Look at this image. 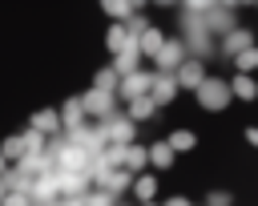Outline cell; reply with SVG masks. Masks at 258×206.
Listing matches in <instances>:
<instances>
[{"mask_svg": "<svg viewBox=\"0 0 258 206\" xmlns=\"http://www.w3.org/2000/svg\"><path fill=\"white\" fill-rule=\"evenodd\" d=\"M194 93H198V105H202V109H226V101H230V89H226V81H218V77H206Z\"/></svg>", "mask_w": 258, "mask_h": 206, "instance_id": "1", "label": "cell"}, {"mask_svg": "<svg viewBox=\"0 0 258 206\" xmlns=\"http://www.w3.org/2000/svg\"><path fill=\"white\" fill-rule=\"evenodd\" d=\"M173 81H177V89H198V85L206 81V65H202V57H185V61L173 69Z\"/></svg>", "mask_w": 258, "mask_h": 206, "instance_id": "2", "label": "cell"}, {"mask_svg": "<svg viewBox=\"0 0 258 206\" xmlns=\"http://www.w3.org/2000/svg\"><path fill=\"white\" fill-rule=\"evenodd\" d=\"M149 81H153V73H129V77H121L117 81V93L125 97V101H133V97H149Z\"/></svg>", "mask_w": 258, "mask_h": 206, "instance_id": "3", "label": "cell"}, {"mask_svg": "<svg viewBox=\"0 0 258 206\" xmlns=\"http://www.w3.org/2000/svg\"><path fill=\"white\" fill-rule=\"evenodd\" d=\"M177 97V81H173V73H157L153 81H149V101L153 105H169Z\"/></svg>", "mask_w": 258, "mask_h": 206, "instance_id": "4", "label": "cell"}, {"mask_svg": "<svg viewBox=\"0 0 258 206\" xmlns=\"http://www.w3.org/2000/svg\"><path fill=\"white\" fill-rule=\"evenodd\" d=\"M246 48H254V32H250V28H234V32L222 36V53H226V57H238V53H246Z\"/></svg>", "mask_w": 258, "mask_h": 206, "instance_id": "5", "label": "cell"}, {"mask_svg": "<svg viewBox=\"0 0 258 206\" xmlns=\"http://www.w3.org/2000/svg\"><path fill=\"white\" fill-rule=\"evenodd\" d=\"M113 101H117V93H101V89H89V93L81 97V109H85V113H101V117H105V113L113 109Z\"/></svg>", "mask_w": 258, "mask_h": 206, "instance_id": "6", "label": "cell"}, {"mask_svg": "<svg viewBox=\"0 0 258 206\" xmlns=\"http://www.w3.org/2000/svg\"><path fill=\"white\" fill-rule=\"evenodd\" d=\"M161 44H165L161 28H149V24H145V28L137 32V53H141V57H157V53H161Z\"/></svg>", "mask_w": 258, "mask_h": 206, "instance_id": "7", "label": "cell"}, {"mask_svg": "<svg viewBox=\"0 0 258 206\" xmlns=\"http://www.w3.org/2000/svg\"><path fill=\"white\" fill-rule=\"evenodd\" d=\"M153 61H157V69H177V65L185 61V44H181V40H165Z\"/></svg>", "mask_w": 258, "mask_h": 206, "instance_id": "8", "label": "cell"}, {"mask_svg": "<svg viewBox=\"0 0 258 206\" xmlns=\"http://www.w3.org/2000/svg\"><path fill=\"white\" fill-rule=\"evenodd\" d=\"M56 117H64V129H81V125H85V109H81V97H77V101H69V105H64Z\"/></svg>", "mask_w": 258, "mask_h": 206, "instance_id": "9", "label": "cell"}, {"mask_svg": "<svg viewBox=\"0 0 258 206\" xmlns=\"http://www.w3.org/2000/svg\"><path fill=\"white\" fill-rule=\"evenodd\" d=\"M56 125H60V121H56V109H40V113L32 117V129H36L40 137H44V133H56Z\"/></svg>", "mask_w": 258, "mask_h": 206, "instance_id": "10", "label": "cell"}, {"mask_svg": "<svg viewBox=\"0 0 258 206\" xmlns=\"http://www.w3.org/2000/svg\"><path fill=\"white\" fill-rule=\"evenodd\" d=\"M145 153H149V162H153V166H161V170H165V166H173V149H169L165 141H153Z\"/></svg>", "mask_w": 258, "mask_h": 206, "instance_id": "11", "label": "cell"}, {"mask_svg": "<svg viewBox=\"0 0 258 206\" xmlns=\"http://www.w3.org/2000/svg\"><path fill=\"white\" fill-rule=\"evenodd\" d=\"M234 97H242V101H254L258 97V85H254V77H234Z\"/></svg>", "mask_w": 258, "mask_h": 206, "instance_id": "12", "label": "cell"}, {"mask_svg": "<svg viewBox=\"0 0 258 206\" xmlns=\"http://www.w3.org/2000/svg\"><path fill=\"white\" fill-rule=\"evenodd\" d=\"M153 109H157V105H153L149 97H133V101H129V121H145Z\"/></svg>", "mask_w": 258, "mask_h": 206, "instance_id": "13", "label": "cell"}, {"mask_svg": "<svg viewBox=\"0 0 258 206\" xmlns=\"http://www.w3.org/2000/svg\"><path fill=\"white\" fill-rule=\"evenodd\" d=\"M133 194H137V202H153V194H157V182H153L149 174H141V178L133 182Z\"/></svg>", "mask_w": 258, "mask_h": 206, "instance_id": "14", "label": "cell"}, {"mask_svg": "<svg viewBox=\"0 0 258 206\" xmlns=\"http://www.w3.org/2000/svg\"><path fill=\"white\" fill-rule=\"evenodd\" d=\"M234 65H238V73H242V77H250V73L258 69V48H246V53H238V61H234Z\"/></svg>", "mask_w": 258, "mask_h": 206, "instance_id": "15", "label": "cell"}, {"mask_svg": "<svg viewBox=\"0 0 258 206\" xmlns=\"http://www.w3.org/2000/svg\"><path fill=\"white\" fill-rule=\"evenodd\" d=\"M165 145H169L173 153H177V149H194V133H189V129H177V133H173Z\"/></svg>", "mask_w": 258, "mask_h": 206, "instance_id": "16", "label": "cell"}, {"mask_svg": "<svg viewBox=\"0 0 258 206\" xmlns=\"http://www.w3.org/2000/svg\"><path fill=\"white\" fill-rule=\"evenodd\" d=\"M20 141H24V153H44V137H40L36 129H28Z\"/></svg>", "mask_w": 258, "mask_h": 206, "instance_id": "17", "label": "cell"}, {"mask_svg": "<svg viewBox=\"0 0 258 206\" xmlns=\"http://www.w3.org/2000/svg\"><path fill=\"white\" fill-rule=\"evenodd\" d=\"M0 158H4V162H8V158H16V162H20V158H24V141H20V137H8Z\"/></svg>", "mask_w": 258, "mask_h": 206, "instance_id": "18", "label": "cell"}, {"mask_svg": "<svg viewBox=\"0 0 258 206\" xmlns=\"http://www.w3.org/2000/svg\"><path fill=\"white\" fill-rule=\"evenodd\" d=\"M0 206H32V198H28V194H4Z\"/></svg>", "mask_w": 258, "mask_h": 206, "instance_id": "19", "label": "cell"}, {"mask_svg": "<svg viewBox=\"0 0 258 206\" xmlns=\"http://www.w3.org/2000/svg\"><path fill=\"white\" fill-rule=\"evenodd\" d=\"M105 12H109V16H129L133 8H129V4H105Z\"/></svg>", "mask_w": 258, "mask_h": 206, "instance_id": "20", "label": "cell"}, {"mask_svg": "<svg viewBox=\"0 0 258 206\" xmlns=\"http://www.w3.org/2000/svg\"><path fill=\"white\" fill-rule=\"evenodd\" d=\"M246 141H250V145H258V125H254V129H246Z\"/></svg>", "mask_w": 258, "mask_h": 206, "instance_id": "21", "label": "cell"}, {"mask_svg": "<svg viewBox=\"0 0 258 206\" xmlns=\"http://www.w3.org/2000/svg\"><path fill=\"white\" fill-rule=\"evenodd\" d=\"M4 170H8V162H4V158H0V178H4Z\"/></svg>", "mask_w": 258, "mask_h": 206, "instance_id": "22", "label": "cell"}, {"mask_svg": "<svg viewBox=\"0 0 258 206\" xmlns=\"http://www.w3.org/2000/svg\"><path fill=\"white\" fill-rule=\"evenodd\" d=\"M145 206H157V202H145Z\"/></svg>", "mask_w": 258, "mask_h": 206, "instance_id": "23", "label": "cell"}, {"mask_svg": "<svg viewBox=\"0 0 258 206\" xmlns=\"http://www.w3.org/2000/svg\"><path fill=\"white\" fill-rule=\"evenodd\" d=\"M254 85H258V81H254Z\"/></svg>", "mask_w": 258, "mask_h": 206, "instance_id": "24", "label": "cell"}]
</instances>
